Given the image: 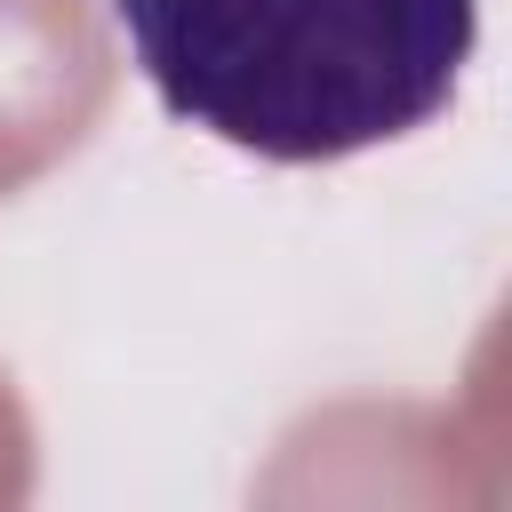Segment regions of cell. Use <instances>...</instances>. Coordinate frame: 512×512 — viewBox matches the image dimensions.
Segmentation results:
<instances>
[{
  "mask_svg": "<svg viewBox=\"0 0 512 512\" xmlns=\"http://www.w3.org/2000/svg\"><path fill=\"white\" fill-rule=\"evenodd\" d=\"M112 24L184 128L312 168L440 120L480 0H112Z\"/></svg>",
  "mask_w": 512,
  "mask_h": 512,
  "instance_id": "1",
  "label": "cell"
}]
</instances>
